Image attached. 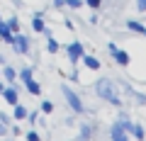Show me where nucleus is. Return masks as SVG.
Wrapping results in <instances>:
<instances>
[{"label": "nucleus", "mask_w": 146, "mask_h": 141, "mask_svg": "<svg viewBox=\"0 0 146 141\" xmlns=\"http://www.w3.org/2000/svg\"><path fill=\"white\" fill-rule=\"evenodd\" d=\"M95 93H98L100 97L105 100V102L115 105V107H119V105H122V97H119V93H117V85L112 83L110 78H100V80H95Z\"/></svg>", "instance_id": "nucleus-1"}, {"label": "nucleus", "mask_w": 146, "mask_h": 141, "mask_svg": "<svg viewBox=\"0 0 146 141\" xmlns=\"http://www.w3.org/2000/svg\"><path fill=\"white\" fill-rule=\"evenodd\" d=\"M61 93H63V97H66V102L71 105V110H73V112H78V115H80V112H85V107H83V102H80V97H78L76 93H73V90L68 88V85H63V88H61Z\"/></svg>", "instance_id": "nucleus-2"}, {"label": "nucleus", "mask_w": 146, "mask_h": 141, "mask_svg": "<svg viewBox=\"0 0 146 141\" xmlns=\"http://www.w3.org/2000/svg\"><path fill=\"white\" fill-rule=\"evenodd\" d=\"M107 51L112 54L115 63H119V66H129V61H131V58H129V54H127L124 49H117V44H112V42H110V44H107Z\"/></svg>", "instance_id": "nucleus-3"}, {"label": "nucleus", "mask_w": 146, "mask_h": 141, "mask_svg": "<svg viewBox=\"0 0 146 141\" xmlns=\"http://www.w3.org/2000/svg\"><path fill=\"white\" fill-rule=\"evenodd\" d=\"M12 49H15L17 54H27L29 51V39L25 37V34H12Z\"/></svg>", "instance_id": "nucleus-4"}, {"label": "nucleus", "mask_w": 146, "mask_h": 141, "mask_svg": "<svg viewBox=\"0 0 146 141\" xmlns=\"http://www.w3.org/2000/svg\"><path fill=\"white\" fill-rule=\"evenodd\" d=\"M68 58H71V63H78L80 61V56H83V44L80 42H73V44H68Z\"/></svg>", "instance_id": "nucleus-5"}, {"label": "nucleus", "mask_w": 146, "mask_h": 141, "mask_svg": "<svg viewBox=\"0 0 146 141\" xmlns=\"http://www.w3.org/2000/svg\"><path fill=\"white\" fill-rule=\"evenodd\" d=\"M110 136H112L115 141H127V129L119 124V122H115V124H112V129H110Z\"/></svg>", "instance_id": "nucleus-6"}, {"label": "nucleus", "mask_w": 146, "mask_h": 141, "mask_svg": "<svg viewBox=\"0 0 146 141\" xmlns=\"http://www.w3.org/2000/svg\"><path fill=\"white\" fill-rule=\"evenodd\" d=\"M3 97H5L7 105H17V102H20V97H17V90H15V88H3Z\"/></svg>", "instance_id": "nucleus-7"}, {"label": "nucleus", "mask_w": 146, "mask_h": 141, "mask_svg": "<svg viewBox=\"0 0 146 141\" xmlns=\"http://www.w3.org/2000/svg\"><path fill=\"white\" fill-rule=\"evenodd\" d=\"M0 39H3V42H7V44L12 42V29L7 27V22H3V20H0Z\"/></svg>", "instance_id": "nucleus-8"}, {"label": "nucleus", "mask_w": 146, "mask_h": 141, "mask_svg": "<svg viewBox=\"0 0 146 141\" xmlns=\"http://www.w3.org/2000/svg\"><path fill=\"white\" fill-rule=\"evenodd\" d=\"M80 58H83L85 68H90V71H100V61L95 56H80Z\"/></svg>", "instance_id": "nucleus-9"}, {"label": "nucleus", "mask_w": 146, "mask_h": 141, "mask_svg": "<svg viewBox=\"0 0 146 141\" xmlns=\"http://www.w3.org/2000/svg\"><path fill=\"white\" fill-rule=\"evenodd\" d=\"M127 29H129V32H134V34H144V29H146V27L141 24V22H136V20H129V22H127Z\"/></svg>", "instance_id": "nucleus-10"}, {"label": "nucleus", "mask_w": 146, "mask_h": 141, "mask_svg": "<svg viewBox=\"0 0 146 141\" xmlns=\"http://www.w3.org/2000/svg\"><path fill=\"white\" fill-rule=\"evenodd\" d=\"M25 85H27V90H29L32 95H39V93H42V88H39V83H36L34 78H29V80H25Z\"/></svg>", "instance_id": "nucleus-11"}, {"label": "nucleus", "mask_w": 146, "mask_h": 141, "mask_svg": "<svg viewBox=\"0 0 146 141\" xmlns=\"http://www.w3.org/2000/svg\"><path fill=\"white\" fill-rule=\"evenodd\" d=\"M3 75H5V80H10V83H12V80L17 78V71L12 66H5V68H3Z\"/></svg>", "instance_id": "nucleus-12"}, {"label": "nucleus", "mask_w": 146, "mask_h": 141, "mask_svg": "<svg viewBox=\"0 0 146 141\" xmlns=\"http://www.w3.org/2000/svg\"><path fill=\"white\" fill-rule=\"evenodd\" d=\"M32 27H34V32H44V29H46V24H44L42 15H36V17H34V22H32Z\"/></svg>", "instance_id": "nucleus-13"}, {"label": "nucleus", "mask_w": 146, "mask_h": 141, "mask_svg": "<svg viewBox=\"0 0 146 141\" xmlns=\"http://www.w3.org/2000/svg\"><path fill=\"white\" fill-rule=\"evenodd\" d=\"M12 107H15V119H25V117H27V110L22 107L20 102H17V105H12Z\"/></svg>", "instance_id": "nucleus-14"}, {"label": "nucleus", "mask_w": 146, "mask_h": 141, "mask_svg": "<svg viewBox=\"0 0 146 141\" xmlns=\"http://www.w3.org/2000/svg\"><path fill=\"white\" fill-rule=\"evenodd\" d=\"M46 49H49L51 54H56V51H58V42H56L54 37H49V42H46Z\"/></svg>", "instance_id": "nucleus-15"}, {"label": "nucleus", "mask_w": 146, "mask_h": 141, "mask_svg": "<svg viewBox=\"0 0 146 141\" xmlns=\"http://www.w3.org/2000/svg\"><path fill=\"white\" fill-rule=\"evenodd\" d=\"M66 5L71 10H78V7H83V0H66Z\"/></svg>", "instance_id": "nucleus-16"}, {"label": "nucleus", "mask_w": 146, "mask_h": 141, "mask_svg": "<svg viewBox=\"0 0 146 141\" xmlns=\"http://www.w3.org/2000/svg\"><path fill=\"white\" fill-rule=\"evenodd\" d=\"M85 5H88V7H93V10H100L102 0H85Z\"/></svg>", "instance_id": "nucleus-17"}, {"label": "nucleus", "mask_w": 146, "mask_h": 141, "mask_svg": "<svg viewBox=\"0 0 146 141\" xmlns=\"http://www.w3.org/2000/svg\"><path fill=\"white\" fill-rule=\"evenodd\" d=\"M7 27H10L12 32H17V27H20V22H17V17H10V20H7Z\"/></svg>", "instance_id": "nucleus-18"}, {"label": "nucleus", "mask_w": 146, "mask_h": 141, "mask_svg": "<svg viewBox=\"0 0 146 141\" xmlns=\"http://www.w3.org/2000/svg\"><path fill=\"white\" fill-rule=\"evenodd\" d=\"M20 78H22V80H29V78H32V68H22Z\"/></svg>", "instance_id": "nucleus-19"}, {"label": "nucleus", "mask_w": 146, "mask_h": 141, "mask_svg": "<svg viewBox=\"0 0 146 141\" xmlns=\"http://www.w3.org/2000/svg\"><path fill=\"white\" fill-rule=\"evenodd\" d=\"M90 134H93V126H88V124H85L83 129H80V136H83V139H88Z\"/></svg>", "instance_id": "nucleus-20"}, {"label": "nucleus", "mask_w": 146, "mask_h": 141, "mask_svg": "<svg viewBox=\"0 0 146 141\" xmlns=\"http://www.w3.org/2000/svg\"><path fill=\"white\" fill-rule=\"evenodd\" d=\"M51 110H54V105L49 102V100H44V102H42V112H46V115H49Z\"/></svg>", "instance_id": "nucleus-21"}, {"label": "nucleus", "mask_w": 146, "mask_h": 141, "mask_svg": "<svg viewBox=\"0 0 146 141\" xmlns=\"http://www.w3.org/2000/svg\"><path fill=\"white\" fill-rule=\"evenodd\" d=\"M134 100H136V105H146V95H141V93H134Z\"/></svg>", "instance_id": "nucleus-22"}, {"label": "nucleus", "mask_w": 146, "mask_h": 141, "mask_svg": "<svg viewBox=\"0 0 146 141\" xmlns=\"http://www.w3.org/2000/svg\"><path fill=\"white\" fill-rule=\"evenodd\" d=\"M136 10H139V12H146V0H136Z\"/></svg>", "instance_id": "nucleus-23"}, {"label": "nucleus", "mask_w": 146, "mask_h": 141, "mask_svg": "<svg viewBox=\"0 0 146 141\" xmlns=\"http://www.w3.org/2000/svg\"><path fill=\"white\" fill-rule=\"evenodd\" d=\"M27 139L29 141H39V134H36V131H27Z\"/></svg>", "instance_id": "nucleus-24"}, {"label": "nucleus", "mask_w": 146, "mask_h": 141, "mask_svg": "<svg viewBox=\"0 0 146 141\" xmlns=\"http://www.w3.org/2000/svg\"><path fill=\"white\" fill-rule=\"evenodd\" d=\"M66 5V0H54V7H63Z\"/></svg>", "instance_id": "nucleus-25"}, {"label": "nucleus", "mask_w": 146, "mask_h": 141, "mask_svg": "<svg viewBox=\"0 0 146 141\" xmlns=\"http://www.w3.org/2000/svg\"><path fill=\"white\" fill-rule=\"evenodd\" d=\"M0 63H5V58H3V54H0Z\"/></svg>", "instance_id": "nucleus-26"}, {"label": "nucleus", "mask_w": 146, "mask_h": 141, "mask_svg": "<svg viewBox=\"0 0 146 141\" xmlns=\"http://www.w3.org/2000/svg\"><path fill=\"white\" fill-rule=\"evenodd\" d=\"M3 88H5V85H3V83H0V93H3Z\"/></svg>", "instance_id": "nucleus-27"}, {"label": "nucleus", "mask_w": 146, "mask_h": 141, "mask_svg": "<svg viewBox=\"0 0 146 141\" xmlns=\"http://www.w3.org/2000/svg\"><path fill=\"white\" fill-rule=\"evenodd\" d=\"M144 34H146V29H144Z\"/></svg>", "instance_id": "nucleus-28"}, {"label": "nucleus", "mask_w": 146, "mask_h": 141, "mask_svg": "<svg viewBox=\"0 0 146 141\" xmlns=\"http://www.w3.org/2000/svg\"><path fill=\"white\" fill-rule=\"evenodd\" d=\"M0 20H3V17H0Z\"/></svg>", "instance_id": "nucleus-29"}]
</instances>
